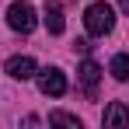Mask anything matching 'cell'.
Listing matches in <instances>:
<instances>
[{"mask_svg": "<svg viewBox=\"0 0 129 129\" xmlns=\"http://www.w3.org/2000/svg\"><path fill=\"white\" fill-rule=\"evenodd\" d=\"M77 80H80V87H84V94H87V98H98L101 66L94 63V59H84V63H80V70H77Z\"/></svg>", "mask_w": 129, "mask_h": 129, "instance_id": "4", "label": "cell"}, {"mask_svg": "<svg viewBox=\"0 0 129 129\" xmlns=\"http://www.w3.org/2000/svg\"><path fill=\"white\" fill-rule=\"evenodd\" d=\"M101 122H105V129H122V126H129V105L112 101V105L105 108V115H101Z\"/></svg>", "mask_w": 129, "mask_h": 129, "instance_id": "6", "label": "cell"}, {"mask_svg": "<svg viewBox=\"0 0 129 129\" xmlns=\"http://www.w3.org/2000/svg\"><path fill=\"white\" fill-rule=\"evenodd\" d=\"M49 126H66V129H80V119L70 115V112H52L49 115Z\"/></svg>", "mask_w": 129, "mask_h": 129, "instance_id": "9", "label": "cell"}, {"mask_svg": "<svg viewBox=\"0 0 129 129\" xmlns=\"http://www.w3.org/2000/svg\"><path fill=\"white\" fill-rule=\"evenodd\" d=\"M7 73H11L14 80H31L39 70H35V59H31V56H11V59H7Z\"/></svg>", "mask_w": 129, "mask_h": 129, "instance_id": "5", "label": "cell"}, {"mask_svg": "<svg viewBox=\"0 0 129 129\" xmlns=\"http://www.w3.org/2000/svg\"><path fill=\"white\" fill-rule=\"evenodd\" d=\"M45 28H49V35H63L66 21H63V4L59 0H49L45 4Z\"/></svg>", "mask_w": 129, "mask_h": 129, "instance_id": "7", "label": "cell"}, {"mask_svg": "<svg viewBox=\"0 0 129 129\" xmlns=\"http://www.w3.org/2000/svg\"><path fill=\"white\" fill-rule=\"evenodd\" d=\"M39 91L49 94V98H63L66 94V73L59 66H45L42 73H39Z\"/></svg>", "mask_w": 129, "mask_h": 129, "instance_id": "3", "label": "cell"}, {"mask_svg": "<svg viewBox=\"0 0 129 129\" xmlns=\"http://www.w3.org/2000/svg\"><path fill=\"white\" fill-rule=\"evenodd\" d=\"M84 28H87V35L105 39L108 31L115 28V11H112V4H105V0L91 4V7L84 11Z\"/></svg>", "mask_w": 129, "mask_h": 129, "instance_id": "1", "label": "cell"}, {"mask_svg": "<svg viewBox=\"0 0 129 129\" xmlns=\"http://www.w3.org/2000/svg\"><path fill=\"white\" fill-rule=\"evenodd\" d=\"M119 7H122V11H126V14H129V0H119Z\"/></svg>", "mask_w": 129, "mask_h": 129, "instance_id": "10", "label": "cell"}, {"mask_svg": "<svg viewBox=\"0 0 129 129\" xmlns=\"http://www.w3.org/2000/svg\"><path fill=\"white\" fill-rule=\"evenodd\" d=\"M108 70H112V77H115V80H129V52H119V56L112 59Z\"/></svg>", "mask_w": 129, "mask_h": 129, "instance_id": "8", "label": "cell"}, {"mask_svg": "<svg viewBox=\"0 0 129 129\" xmlns=\"http://www.w3.org/2000/svg\"><path fill=\"white\" fill-rule=\"evenodd\" d=\"M7 24H11L14 31H21V35L35 31V24H39V18H35V7H31V4H24V0L11 4V7H7Z\"/></svg>", "mask_w": 129, "mask_h": 129, "instance_id": "2", "label": "cell"}]
</instances>
